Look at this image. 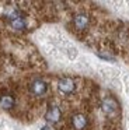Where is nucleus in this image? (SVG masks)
<instances>
[{
    "label": "nucleus",
    "mask_w": 129,
    "mask_h": 130,
    "mask_svg": "<svg viewBox=\"0 0 129 130\" xmlns=\"http://www.w3.org/2000/svg\"><path fill=\"white\" fill-rule=\"evenodd\" d=\"M4 18L8 21L11 28L16 31H24L27 28V21H25L24 15L16 7H8L4 11Z\"/></svg>",
    "instance_id": "obj_1"
},
{
    "label": "nucleus",
    "mask_w": 129,
    "mask_h": 130,
    "mask_svg": "<svg viewBox=\"0 0 129 130\" xmlns=\"http://www.w3.org/2000/svg\"><path fill=\"white\" fill-rule=\"evenodd\" d=\"M48 88H49V87H48V83L44 81L42 78H35V80H32V81L30 83V85H28V90H30V92L34 96H38V98L46 95Z\"/></svg>",
    "instance_id": "obj_2"
},
{
    "label": "nucleus",
    "mask_w": 129,
    "mask_h": 130,
    "mask_svg": "<svg viewBox=\"0 0 129 130\" xmlns=\"http://www.w3.org/2000/svg\"><path fill=\"white\" fill-rule=\"evenodd\" d=\"M77 85H76V81L70 77H62L58 81V91L63 95H72L76 91Z\"/></svg>",
    "instance_id": "obj_3"
},
{
    "label": "nucleus",
    "mask_w": 129,
    "mask_h": 130,
    "mask_svg": "<svg viewBox=\"0 0 129 130\" xmlns=\"http://www.w3.org/2000/svg\"><path fill=\"white\" fill-rule=\"evenodd\" d=\"M70 124L73 130H86L88 127V118L84 113H74L70 118Z\"/></svg>",
    "instance_id": "obj_4"
},
{
    "label": "nucleus",
    "mask_w": 129,
    "mask_h": 130,
    "mask_svg": "<svg viewBox=\"0 0 129 130\" xmlns=\"http://www.w3.org/2000/svg\"><path fill=\"white\" fill-rule=\"evenodd\" d=\"M62 119V110L59 106L56 105H52V106L48 108L46 113H45V120L49 124H56L59 120Z\"/></svg>",
    "instance_id": "obj_5"
},
{
    "label": "nucleus",
    "mask_w": 129,
    "mask_h": 130,
    "mask_svg": "<svg viewBox=\"0 0 129 130\" xmlns=\"http://www.w3.org/2000/svg\"><path fill=\"white\" fill-rule=\"evenodd\" d=\"M0 106L4 110H10L16 106V96L11 92H7V91H3L0 94Z\"/></svg>",
    "instance_id": "obj_6"
},
{
    "label": "nucleus",
    "mask_w": 129,
    "mask_h": 130,
    "mask_svg": "<svg viewBox=\"0 0 129 130\" xmlns=\"http://www.w3.org/2000/svg\"><path fill=\"white\" fill-rule=\"evenodd\" d=\"M73 25H74V28L77 31H84L90 25V17L87 14H84V13H79L73 18Z\"/></svg>",
    "instance_id": "obj_7"
},
{
    "label": "nucleus",
    "mask_w": 129,
    "mask_h": 130,
    "mask_svg": "<svg viewBox=\"0 0 129 130\" xmlns=\"http://www.w3.org/2000/svg\"><path fill=\"white\" fill-rule=\"evenodd\" d=\"M117 109H118V104L115 102V99H112V98H105L102 101V110H104V113L105 115H114L115 112H117Z\"/></svg>",
    "instance_id": "obj_8"
}]
</instances>
